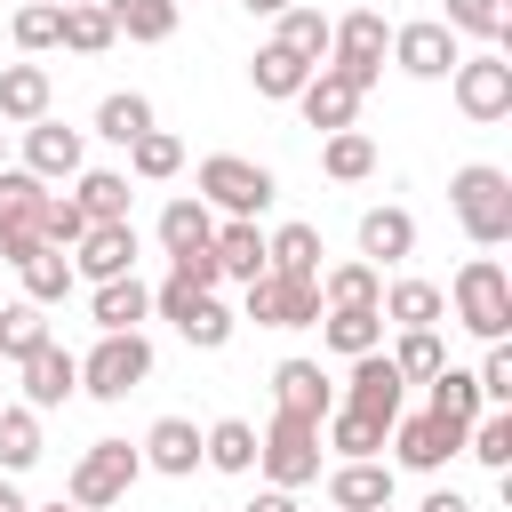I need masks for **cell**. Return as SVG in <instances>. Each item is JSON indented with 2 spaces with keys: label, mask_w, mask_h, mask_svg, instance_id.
<instances>
[{
  "label": "cell",
  "mask_w": 512,
  "mask_h": 512,
  "mask_svg": "<svg viewBox=\"0 0 512 512\" xmlns=\"http://www.w3.org/2000/svg\"><path fill=\"white\" fill-rule=\"evenodd\" d=\"M440 304H448L456 328H472L480 344H504V336H512V272H504L496 256H464Z\"/></svg>",
  "instance_id": "cell-1"
},
{
  "label": "cell",
  "mask_w": 512,
  "mask_h": 512,
  "mask_svg": "<svg viewBox=\"0 0 512 512\" xmlns=\"http://www.w3.org/2000/svg\"><path fill=\"white\" fill-rule=\"evenodd\" d=\"M192 200H208V216H240V224H256V216L280 200V184H272V168H264V160L208 152V160L192 168Z\"/></svg>",
  "instance_id": "cell-2"
},
{
  "label": "cell",
  "mask_w": 512,
  "mask_h": 512,
  "mask_svg": "<svg viewBox=\"0 0 512 512\" xmlns=\"http://www.w3.org/2000/svg\"><path fill=\"white\" fill-rule=\"evenodd\" d=\"M448 208H456V224H464L472 248H504V240H512V176H504V168L464 160V168L448 176Z\"/></svg>",
  "instance_id": "cell-3"
},
{
  "label": "cell",
  "mask_w": 512,
  "mask_h": 512,
  "mask_svg": "<svg viewBox=\"0 0 512 512\" xmlns=\"http://www.w3.org/2000/svg\"><path fill=\"white\" fill-rule=\"evenodd\" d=\"M384 56H392V24H384L376 8H352V16L328 24V72H336L352 96H368V88L384 80Z\"/></svg>",
  "instance_id": "cell-4"
},
{
  "label": "cell",
  "mask_w": 512,
  "mask_h": 512,
  "mask_svg": "<svg viewBox=\"0 0 512 512\" xmlns=\"http://www.w3.org/2000/svg\"><path fill=\"white\" fill-rule=\"evenodd\" d=\"M136 472H144V456H136L128 440H88V448L72 456L64 504H80V512H112V504L136 488Z\"/></svg>",
  "instance_id": "cell-5"
},
{
  "label": "cell",
  "mask_w": 512,
  "mask_h": 512,
  "mask_svg": "<svg viewBox=\"0 0 512 512\" xmlns=\"http://www.w3.org/2000/svg\"><path fill=\"white\" fill-rule=\"evenodd\" d=\"M256 472H264V488H312L320 480V424H296V416H272L264 432H256Z\"/></svg>",
  "instance_id": "cell-6"
},
{
  "label": "cell",
  "mask_w": 512,
  "mask_h": 512,
  "mask_svg": "<svg viewBox=\"0 0 512 512\" xmlns=\"http://www.w3.org/2000/svg\"><path fill=\"white\" fill-rule=\"evenodd\" d=\"M144 376H152V336H144V328L96 336V352H80V392H88V400H128Z\"/></svg>",
  "instance_id": "cell-7"
},
{
  "label": "cell",
  "mask_w": 512,
  "mask_h": 512,
  "mask_svg": "<svg viewBox=\"0 0 512 512\" xmlns=\"http://www.w3.org/2000/svg\"><path fill=\"white\" fill-rule=\"evenodd\" d=\"M448 88H456V112L464 120H504L512 112V64H504V48H480V56H464L456 72H448Z\"/></svg>",
  "instance_id": "cell-8"
},
{
  "label": "cell",
  "mask_w": 512,
  "mask_h": 512,
  "mask_svg": "<svg viewBox=\"0 0 512 512\" xmlns=\"http://www.w3.org/2000/svg\"><path fill=\"white\" fill-rule=\"evenodd\" d=\"M240 320H256V328H312V320H320V280H280V272H264V280L240 288Z\"/></svg>",
  "instance_id": "cell-9"
},
{
  "label": "cell",
  "mask_w": 512,
  "mask_h": 512,
  "mask_svg": "<svg viewBox=\"0 0 512 512\" xmlns=\"http://www.w3.org/2000/svg\"><path fill=\"white\" fill-rule=\"evenodd\" d=\"M392 64L408 80H448L464 64V40L440 24V16H416V24H392Z\"/></svg>",
  "instance_id": "cell-10"
},
{
  "label": "cell",
  "mask_w": 512,
  "mask_h": 512,
  "mask_svg": "<svg viewBox=\"0 0 512 512\" xmlns=\"http://www.w3.org/2000/svg\"><path fill=\"white\" fill-rule=\"evenodd\" d=\"M392 456H400V472H440L448 456H464V424H448V416H432V408H416V416H392Z\"/></svg>",
  "instance_id": "cell-11"
},
{
  "label": "cell",
  "mask_w": 512,
  "mask_h": 512,
  "mask_svg": "<svg viewBox=\"0 0 512 512\" xmlns=\"http://www.w3.org/2000/svg\"><path fill=\"white\" fill-rule=\"evenodd\" d=\"M336 408H360V416L392 424V416H408V384H400V368L384 352H360L352 376H344V392H336Z\"/></svg>",
  "instance_id": "cell-12"
},
{
  "label": "cell",
  "mask_w": 512,
  "mask_h": 512,
  "mask_svg": "<svg viewBox=\"0 0 512 512\" xmlns=\"http://www.w3.org/2000/svg\"><path fill=\"white\" fill-rule=\"evenodd\" d=\"M136 272V224H88L72 240V280L104 288V280H128Z\"/></svg>",
  "instance_id": "cell-13"
},
{
  "label": "cell",
  "mask_w": 512,
  "mask_h": 512,
  "mask_svg": "<svg viewBox=\"0 0 512 512\" xmlns=\"http://www.w3.org/2000/svg\"><path fill=\"white\" fill-rule=\"evenodd\" d=\"M80 168H88V136H80V128H64V120H32V128H24V176L64 184V176H80Z\"/></svg>",
  "instance_id": "cell-14"
},
{
  "label": "cell",
  "mask_w": 512,
  "mask_h": 512,
  "mask_svg": "<svg viewBox=\"0 0 512 512\" xmlns=\"http://www.w3.org/2000/svg\"><path fill=\"white\" fill-rule=\"evenodd\" d=\"M16 384H24V408L48 416V408H64V400L80 392V352H64V344L48 336L32 360H16Z\"/></svg>",
  "instance_id": "cell-15"
},
{
  "label": "cell",
  "mask_w": 512,
  "mask_h": 512,
  "mask_svg": "<svg viewBox=\"0 0 512 512\" xmlns=\"http://www.w3.org/2000/svg\"><path fill=\"white\" fill-rule=\"evenodd\" d=\"M336 408V384L320 360H280L272 368V416H296V424H320Z\"/></svg>",
  "instance_id": "cell-16"
},
{
  "label": "cell",
  "mask_w": 512,
  "mask_h": 512,
  "mask_svg": "<svg viewBox=\"0 0 512 512\" xmlns=\"http://www.w3.org/2000/svg\"><path fill=\"white\" fill-rule=\"evenodd\" d=\"M136 456H144V472L192 480V472H200V424H192V416H160V424L136 440Z\"/></svg>",
  "instance_id": "cell-17"
},
{
  "label": "cell",
  "mask_w": 512,
  "mask_h": 512,
  "mask_svg": "<svg viewBox=\"0 0 512 512\" xmlns=\"http://www.w3.org/2000/svg\"><path fill=\"white\" fill-rule=\"evenodd\" d=\"M408 256H416V216H408V208H392V200H384V208H368V216H360V264H376V272H384V264H408Z\"/></svg>",
  "instance_id": "cell-18"
},
{
  "label": "cell",
  "mask_w": 512,
  "mask_h": 512,
  "mask_svg": "<svg viewBox=\"0 0 512 512\" xmlns=\"http://www.w3.org/2000/svg\"><path fill=\"white\" fill-rule=\"evenodd\" d=\"M384 304V272L344 256V264H320V312H376Z\"/></svg>",
  "instance_id": "cell-19"
},
{
  "label": "cell",
  "mask_w": 512,
  "mask_h": 512,
  "mask_svg": "<svg viewBox=\"0 0 512 512\" xmlns=\"http://www.w3.org/2000/svg\"><path fill=\"white\" fill-rule=\"evenodd\" d=\"M88 320H96V336H128V328L152 320V288L136 272L128 280H104V288H88Z\"/></svg>",
  "instance_id": "cell-20"
},
{
  "label": "cell",
  "mask_w": 512,
  "mask_h": 512,
  "mask_svg": "<svg viewBox=\"0 0 512 512\" xmlns=\"http://www.w3.org/2000/svg\"><path fill=\"white\" fill-rule=\"evenodd\" d=\"M48 104H56V80H48V64H0V120H8V128H32V120H48Z\"/></svg>",
  "instance_id": "cell-21"
},
{
  "label": "cell",
  "mask_w": 512,
  "mask_h": 512,
  "mask_svg": "<svg viewBox=\"0 0 512 512\" xmlns=\"http://www.w3.org/2000/svg\"><path fill=\"white\" fill-rule=\"evenodd\" d=\"M296 112H304V128L336 136V128H352V120H360V96H352V88H344V80H336V72L320 64V72H312V80L296 88Z\"/></svg>",
  "instance_id": "cell-22"
},
{
  "label": "cell",
  "mask_w": 512,
  "mask_h": 512,
  "mask_svg": "<svg viewBox=\"0 0 512 512\" xmlns=\"http://www.w3.org/2000/svg\"><path fill=\"white\" fill-rule=\"evenodd\" d=\"M208 256H216V280H264V232L256 224H240V216H224L216 232H208Z\"/></svg>",
  "instance_id": "cell-23"
},
{
  "label": "cell",
  "mask_w": 512,
  "mask_h": 512,
  "mask_svg": "<svg viewBox=\"0 0 512 512\" xmlns=\"http://www.w3.org/2000/svg\"><path fill=\"white\" fill-rule=\"evenodd\" d=\"M72 200H80L88 224H128V208H136L128 168H80V176H72Z\"/></svg>",
  "instance_id": "cell-24"
},
{
  "label": "cell",
  "mask_w": 512,
  "mask_h": 512,
  "mask_svg": "<svg viewBox=\"0 0 512 512\" xmlns=\"http://www.w3.org/2000/svg\"><path fill=\"white\" fill-rule=\"evenodd\" d=\"M328 504H336V512H376V504H392V464H376V456L336 464V472H328Z\"/></svg>",
  "instance_id": "cell-25"
},
{
  "label": "cell",
  "mask_w": 512,
  "mask_h": 512,
  "mask_svg": "<svg viewBox=\"0 0 512 512\" xmlns=\"http://www.w3.org/2000/svg\"><path fill=\"white\" fill-rule=\"evenodd\" d=\"M320 232L312 224H280V232H264V272H280V280H320Z\"/></svg>",
  "instance_id": "cell-26"
},
{
  "label": "cell",
  "mask_w": 512,
  "mask_h": 512,
  "mask_svg": "<svg viewBox=\"0 0 512 512\" xmlns=\"http://www.w3.org/2000/svg\"><path fill=\"white\" fill-rule=\"evenodd\" d=\"M208 232H216V216H208V200H192V192H176V200L160 208V248H168V264H176V256H200V248H208Z\"/></svg>",
  "instance_id": "cell-27"
},
{
  "label": "cell",
  "mask_w": 512,
  "mask_h": 512,
  "mask_svg": "<svg viewBox=\"0 0 512 512\" xmlns=\"http://www.w3.org/2000/svg\"><path fill=\"white\" fill-rule=\"evenodd\" d=\"M200 464H216V472H256V424L248 416H216L208 432H200Z\"/></svg>",
  "instance_id": "cell-28"
},
{
  "label": "cell",
  "mask_w": 512,
  "mask_h": 512,
  "mask_svg": "<svg viewBox=\"0 0 512 512\" xmlns=\"http://www.w3.org/2000/svg\"><path fill=\"white\" fill-rule=\"evenodd\" d=\"M40 456H48V440H40V408L8 400V408H0V472L16 480V472H32Z\"/></svg>",
  "instance_id": "cell-29"
},
{
  "label": "cell",
  "mask_w": 512,
  "mask_h": 512,
  "mask_svg": "<svg viewBox=\"0 0 512 512\" xmlns=\"http://www.w3.org/2000/svg\"><path fill=\"white\" fill-rule=\"evenodd\" d=\"M248 80H256V96H272V104H296V88L312 80V64H304V56H288L280 40H264V48L248 56Z\"/></svg>",
  "instance_id": "cell-30"
},
{
  "label": "cell",
  "mask_w": 512,
  "mask_h": 512,
  "mask_svg": "<svg viewBox=\"0 0 512 512\" xmlns=\"http://www.w3.org/2000/svg\"><path fill=\"white\" fill-rule=\"evenodd\" d=\"M312 328H320V344H328L336 360H360V352H384V312H320Z\"/></svg>",
  "instance_id": "cell-31"
},
{
  "label": "cell",
  "mask_w": 512,
  "mask_h": 512,
  "mask_svg": "<svg viewBox=\"0 0 512 512\" xmlns=\"http://www.w3.org/2000/svg\"><path fill=\"white\" fill-rule=\"evenodd\" d=\"M144 128H160V120H152V96H136V88H112V96L96 104V136H104V144H120V152H128Z\"/></svg>",
  "instance_id": "cell-32"
},
{
  "label": "cell",
  "mask_w": 512,
  "mask_h": 512,
  "mask_svg": "<svg viewBox=\"0 0 512 512\" xmlns=\"http://www.w3.org/2000/svg\"><path fill=\"white\" fill-rule=\"evenodd\" d=\"M16 280H24V304H40V312H48V304H64V296H72V256H64V248H32V256L16 264Z\"/></svg>",
  "instance_id": "cell-33"
},
{
  "label": "cell",
  "mask_w": 512,
  "mask_h": 512,
  "mask_svg": "<svg viewBox=\"0 0 512 512\" xmlns=\"http://www.w3.org/2000/svg\"><path fill=\"white\" fill-rule=\"evenodd\" d=\"M376 312H384V328H440V312H448V304H440V288H432V280H392Z\"/></svg>",
  "instance_id": "cell-34"
},
{
  "label": "cell",
  "mask_w": 512,
  "mask_h": 512,
  "mask_svg": "<svg viewBox=\"0 0 512 512\" xmlns=\"http://www.w3.org/2000/svg\"><path fill=\"white\" fill-rule=\"evenodd\" d=\"M320 432H328V448H336L344 464H360V456H384V432H392V424H376V416H360V408H328Z\"/></svg>",
  "instance_id": "cell-35"
},
{
  "label": "cell",
  "mask_w": 512,
  "mask_h": 512,
  "mask_svg": "<svg viewBox=\"0 0 512 512\" xmlns=\"http://www.w3.org/2000/svg\"><path fill=\"white\" fill-rule=\"evenodd\" d=\"M104 8H112V32L120 40H144V48L176 40V0H104Z\"/></svg>",
  "instance_id": "cell-36"
},
{
  "label": "cell",
  "mask_w": 512,
  "mask_h": 512,
  "mask_svg": "<svg viewBox=\"0 0 512 512\" xmlns=\"http://www.w3.org/2000/svg\"><path fill=\"white\" fill-rule=\"evenodd\" d=\"M456 40H488V48H504L512 40V0H448V16H440Z\"/></svg>",
  "instance_id": "cell-37"
},
{
  "label": "cell",
  "mask_w": 512,
  "mask_h": 512,
  "mask_svg": "<svg viewBox=\"0 0 512 512\" xmlns=\"http://www.w3.org/2000/svg\"><path fill=\"white\" fill-rule=\"evenodd\" d=\"M120 32H112V8L104 0H64V40L56 48H72V56H104Z\"/></svg>",
  "instance_id": "cell-38"
},
{
  "label": "cell",
  "mask_w": 512,
  "mask_h": 512,
  "mask_svg": "<svg viewBox=\"0 0 512 512\" xmlns=\"http://www.w3.org/2000/svg\"><path fill=\"white\" fill-rule=\"evenodd\" d=\"M272 24H280V32H272V40H280V48H288V56H304V64H312V72H320V64H328V16H320V8H304V0H296V8H280V16H272Z\"/></svg>",
  "instance_id": "cell-39"
},
{
  "label": "cell",
  "mask_w": 512,
  "mask_h": 512,
  "mask_svg": "<svg viewBox=\"0 0 512 512\" xmlns=\"http://www.w3.org/2000/svg\"><path fill=\"white\" fill-rule=\"evenodd\" d=\"M232 328H240V312H232L224 296H192V312L176 320V336H184L192 352H224V344H232Z\"/></svg>",
  "instance_id": "cell-40"
},
{
  "label": "cell",
  "mask_w": 512,
  "mask_h": 512,
  "mask_svg": "<svg viewBox=\"0 0 512 512\" xmlns=\"http://www.w3.org/2000/svg\"><path fill=\"white\" fill-rule=\"evenodd\" d=\"M384 360L400 368V384H432V376L448 368V344H440V328H400V344H392Z\"/></svg>",
  "instance_id": "cell-41"
},
{
  "label": "cell",
  "mask_w": 512,
  "mask_h": 512,
  "mask_svg": "<svg viewBox=\"0 0 512 512\" xmlns=\"http://www.w3.org/2000/svg\"><path fill=\"white\" fill-rule=\"evenodd\" d=\"M424 392H432L424 408H432V416H448V424H472V416H488V400H480L472 368H456V360H448V368H440V376H432Z\"/></svg>",
  "instance_id": "cell-42"
},
{
  "label": "cell",
  "mask_w": 512,
  "mask_h": 512,
  "mask_svg": "<svg viewBox=\"0 0 512 512\" xmlns=\"http://www.w3.org/2000/svg\"><path fill=\"white\" fill-rule=\"evenodd\" d=\"M464 456H472V464H488V472L504 480V472H512V408L472 416V424H464Z\"/></svg>",
  "instance_id": "cell-43"
},
{
  "label": "cell",
  "mask_w": 512,
  "mask_h": 512,
  "mask_svg": "<svg viewBox=\"0 0 512 512\" xmlns=\"http://www.w3.org/2000/svg\"><path fill=\"white\" fill-rule=\"evenodd\" d=\"M184 168V136H168V128H144L136 144H128V176L136 184H168Z\"/></svg>",
  "instance_id": "cell-44"
},
{
  "label": "cell",
  "mask_w": 512,
  "mask_h": 512,
  "mask_svg": "<svg viewBox=\"0 0 512 512\" xmlns=\"http://www.w3.org/2000/svg\"><path fill=\"white\" fill-rule=\"evenodd\" d=\"M320 168H328L336 184H368V176H376V144H368L360 128H336V136H320Z\"/></svg>",
  "instance_id": "cell-45"
},
{
  "label": "cell",
  "mask_w": 512,
  "mask_h": 512,
  "mask_svg": "<svg viewBox=\"0 0 512 512\" xmlns=\"http://www.w3.org/2000/svg\"><path fill=\"white\" fill-rule=\"evenodd\" d=\"M40 344H48V312H40V304H24V296H16V304H0V360L16 368V360H32Z\"/></svg>",
  "instance_id": "cell-46"
},
{
  "label": "cell",
  "mask_w": 512,
  "mask_h": 512,
  "mask_svg": "<svg viewBox=\"0 0 512 512\" xmlns=\"http://www.w3.org/2000/svg\"><path fill=\"white\" fill-rule=\"evenodd\" d=\"M8 32H16V48H24V56H40V48H56V40H64V0H24Z\"/></svg>",
  "instance_id": "cell-47"
},
{
  "label": "cell",
  "mask_w": 512,
  "mask_h": 512,
  "mask_svg": "<svg viewBox=\"0 0 512 512\" xmlns=\"http://www.w3.org/2000/svg\"><path fill=\"white\" fill-rule=\"evenodd\" d=\"M80 232H88V216H80V200H72V192H48V216H40V240L72 256V240H80Z\"/></svg>",
  "instance_id": "cell-48"
},
{
  "label": "cell",
  "mask_w": 512,
  "mask_h": 512,
  "mask_svg": "<svg viewBox=\"0 0 512 512\" xmlns=\"http://www.w3.org/2000/svg\"><path fill=\"white\" fill-rule=\"evenodd\" d=\"M472 384H480V400H488V408H512V336H504V344H488V360L472 368Z\"/></svg>",
  "instance_id": "cell-49"
},
{
  "label": "cell",
  "mask_w": 512,
  "mask_h": 512,
  "mask_svg": "<svg viewBox=\"0 0 512 512\" xmlns=\"http://www.w3.org/2000/svg\"><path fill=\"white\" fill-rule=\"evenodd\" d=\"M416 512H472V496H456V488H432Z\"/></svg>",
  "instance_id": "cell-50"
},
{
  "label": "cell",
  "mask_w": 512,
  "mask_h": 512,
  "mask_svg": "<svg viewBox=\"0 0 512 512\" xmlns=\"http://www.w3.org/2000/svg\"><path fill=\"white\" fill-rule=\"evenodd\" d=\"M248 512H296V496H288V488H256V504H248Z\"/></svg>",
  "instance_id": "cell-51"
},
{
  "label": "cell",
  "mask_w": 512,
  "mask_h": 512,
  "mask_svg": "<svg viewBox=\"0 0 512 512\" xmlns=\"http://www.w3.org/2000/svg\"><path fill=\"white\" fill-rule=\"evenodd\" d=\"M0 512H32V504H24V488H16L8 472H0Z\"/></svg>",
  "instance_id": "cell-52"
},
{
  "label": "cell",
  "mask_w": 512,
  "mask_h": 512,
  "mask_svg": "<svg viewBox=\"0 0 512 512\" xmlns=\"http://www.w3.org/2000/svg\"><path fill=\"white\" fill-rule=\"evenodd\" d=\"M248 16H280V8H296V0H240Z\"/></svg>",
  "instance_id": "cell-53"
},
{
  "label": "cell",
  "mask_w": 512,
  "mask_h": 512,
  "mask_svg": "<svg viewBox=\"0 0 512 512\" xmlns=\"http://www.w3.org/2000/svg\"><path fill=\"white\" fill-rule=\"evenodd\" d=\"M32 512H80V504H32Z\"/></svg>",
  "instance_id": "cell-54"
},
{
  "label": "cell",
  "mask_w": 512,
  "mask_h": 512,
  "mask_svg": "<svg viewBox=\"0 0 512 512\" xmlns=\"http://www.w3.org/2000/svg\"><path fill=\"white\" fill-rule=\"evenodd\" d=\"M0 168H8V128H0Z\"/></svg>",
  "instance_id": "cell-55"
},
{
  "label": "cell",
  "mask_w": 512,
  "mask_h": 512,
  "mask_svg": "<svg viewBox=\"0 0 512 512\" xmlns=\"http://www.w3.org/2000/svg\"><path fill=\"white\" fill-rule=\"evenodd\" d=\"M0 408H8V376H0Z\"/></svg>",
  "instance_id": "cell-56"
},
{
  "label": "cell",
  "mask_w": 512,
  "mask_h": 512,
  "mask_svg": "<svg viewBox=\"0 0 512 512\" xmlns=\"http://www.w3.org/2000/svg\"><path fill=\"white\" fill-rule=\"evenodd\" d=\"M376 512H400V504H376Z\"/></svg>",
  "instance_id": "cell-57"
}]
</instances>
